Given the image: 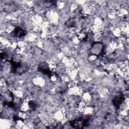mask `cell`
<instances>
[{
  "instance_id": "cell-1",
  "label": "cell",
  "mask_w": 129,
  "mask_h": 129,
  "mask_svg": "<svg viewBox=\"0 0 129 129\" xmlns=\"http://www.w3.org/2000/svg\"><path fill=\"white\" fill-rule=\"evenodd\" d=\"M102 49V46L101 43L99 42H96L92 45V47L91 49V51L92 54L96 55L100 53Z\"/></svg>"
}]
</instances>
